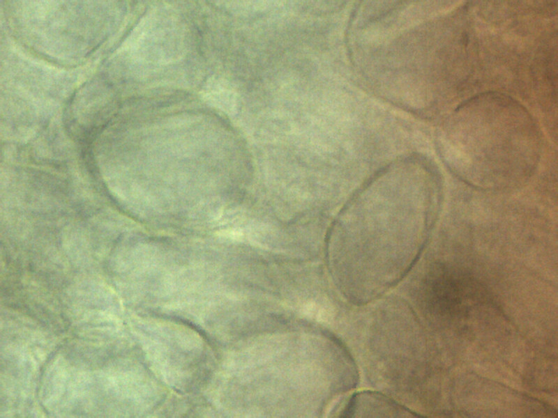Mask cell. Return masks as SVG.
Here are the masks:
<instances>
[{
  "mask_svg": "<svg viewBox=\"0 0 558 418\" xmlns=\"http://www.w3.org/2000/svg\"><path fill=\"white\" fill-rule=\"evenodd\" d=\"M428 283L434 303L442 309H459L465 300L481 291L480 284L469 275L446 266L435 267Z\"/></svg>",
  "mask_w": 558,
  "mask_h": 418,
  "instance_id": "obj_1",
  "label": "cell"
}]
</instances>
